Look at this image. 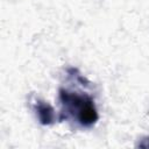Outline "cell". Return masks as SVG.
I'll use <instances>...</instances> for the list:
<instances>
[{
  "label": "cell",
  "mask_w": 149,
  "mask_h": 149,
  "mask_svg": "<svg viewBox=\"0 0 149 149\" xmlns=\"http://www.w3.org/2000/svg\"><path fill=\"white\" fill-rule=\"evenodd\" d=\"M37 113L42 123H49L54 118V111L48 104L40 105V107L37 108Z\"/></svg>",
  "instance_id": "cell-2"
},
{
  "label": "cell",
  "mask_w": 149,
  "mask_h": 149,
  "mask_svg": "<svg viewBox=\"0 0 149 149\" xmlns=\"http://www.w3.org/2000/svg\"><path fill=\"white\" fill-rule=\"evenodd\" d=\"M61 97H62V100L64 104L70 105L73 108V111L76 109L77 118L81 125L91 126L97 121L98 114H97L95 107L93 105V101L91 99H88L86 97L77 95L73 93H69L66 91L62 92Z\"/></svg>",
  "instance_id": "cell-1"
}]
</instances>
